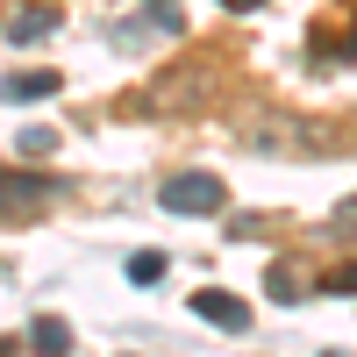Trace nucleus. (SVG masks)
I'll return each mask as SVG.
<instances>
[{"label":"nucleus","instance_id":"2","mask_svg":"<svg viewBox=\"0 0 357 357\" xmlns=\"http://www.w3.org/2000/svg\"><path fill=\"white\" fill-rule=\"evenodd\" d=\"M57 200V178H43V172H0V215H43V207Z\"/></svg>","mask_w":357,"mask_h":357},{"label":"nucleus","instance_id":"14","mask_svg":"<svg viewBox=\"0 0 357 357\" xmlns=\"http://www.w3.org/2000/svg\"><path fill=\"white\" fill-rule=\"evenodd\" d=\"M158 8H165V0H158Z\"/></svg>","mask_w":357,"mask_h":357},{"label":"nucleus","instance_id":"1","mask_svg":"<svg viewBox=\"0 0 357 357\" xmlns=\"http://www.w3.org/2000/svg\"><path fill=\"white\" fill-rule=\"evenodd\" d=\"M158 200L172 207V215H222V207H229V186H222L215 172H172Z\"/></svg>","mask_w":357,"mask_h":357},{"label":"nucleus","instance_id":"8","mask_svg":"<svg viewBox=\"0 0 357 357\" xmlns=\"http://www.w3.org/2000/svg\"><path fill=\"white\" fill-rule=\"evenodd\" d=\"M15 151H22L29 165H36V158H50V151H57V129H43V122H29V129L15 136Z\"/></svg>","mask_w":357,"mask_h":357},{"label":"nucleus","instance_id":"4","mask_svg":"<svg viewBox=\"0 0 357 357\" xmlns=\"http://www.w3.org/2000/svg\"><path fill=\"white\" fill-rule=\"evenodd\" d=\"M50 36H57V8H43V0H29V8L8 22V43H22V50L29 43H50Z\"/></svg>","mask_w":357,"mask_h":357},{"label":"nucleus","instance_id":"9","mask_svg":"<svg viewBox=\"0 0 357 357\" xmlns=\"http://www.w3.org/2000/svg\"><path fill=\"white\" fill-rule=\"evenodd\" d=\"M129 279H136V286H158V279H165V257H158V250H136V257H129Z\"/></svg>","mask_w":357,"mask_h":357},{"label":"nucleus","instance_id":"11","mask_svg":"<svg viewBox=\"0 0 357 357\" xmlns=\"http://www.w3.org/2000/svg\"><path fill=\"white\" fill-rule=\"evenodd\" d=\"M222 8H229V15H250V8H264V0H222Z\"/></svg>","mask_w":357,"mask_h":357},{"label":"nucleus","instance_id":"13","mask_svg":"<svg viewBox=\"0 0 357 357\" xmlns=\"http://www.w3.org/2000/svg\"><path fill=\"white\" fill-rule=\"evenodd\" d=\"M0 357H15V343H0Z\"/></svg>","mask_w":357,"mask_h":357},{"label":"nucleus","instance_id":"10","mask_svg":"<svg viewBox=\"0 0 357 357\" xmlns=\"http://www.w3.org/2000/svg\"><path fill=\"white\" fill-rule=\"evenodd\" d=\"M329 293H357V257H350V264H336V272H329Z\"/></svg>","mask_w":357,"mask_h":357},{"label":"nucleus","instance_id":"12","mask_svg":"<svg viewBox=\"0 0 357 357\" xmlns=\"http://www.w3.org/2000/svg\"><path fill=\"white\" fill-rule=\"evenodd\" d=\"M343 215H357V193H350V200H343Z\"/></svg>","mask_w":357,"mask_h":357},{"label":"nucleus","instance_id":"5","mask_svg":"<svg viewBox=\"0 0 357 357\" xmlns=\"http://www.w3.org/2000/svg\"><path fill=\"white\" fill-rule=\"evenodd\" d=\"M57 86H65V79H57V72H15V79H0V100H50L57 93Z\"/></svg>","mask_w":357,"mask_h":357},{"label":"nucleus","instance_id":"6","mask_svg":"<svg viewBox=\"0 0 357 357\" xmlns=\"http://www.w3.org/2000/svg\"><path fill=\"white\" fill-rule=\"evenodd\" d=\"M29 350H36V357H65L72 350V329L57 314H36V321H29Z\"/></svg>","mask_w":357,"mask_h":357},{"label":"nucleus","instance_id":"3","mask_svg":"<svg viewBox=\"0 0 357 357\" xmlns=\"http://www.w3.org/2000/svg\"><path fill=\"white\" fill-rule=\"evenodd\" d=\"M193 314L207 321V329H229V336L250 329V307L236 301V293H222V286H200V293H193Z\"/></svg>","mask_w":357,"mask_h":357},{"label":"nucleus","instance_id":"7","mask_svg":"<svg viewBox=\"0 0 357 357\" xmlns=\"http://www.w3.org/2000/svg\"><path fill=\"white\" fill-rule=\"evenodd\" d=\"M264 293H272V301H301V293H307V272H293V264H272V272H264Z\"/></svg>","mask_w":357,"mask_h":357}]
</instances>
